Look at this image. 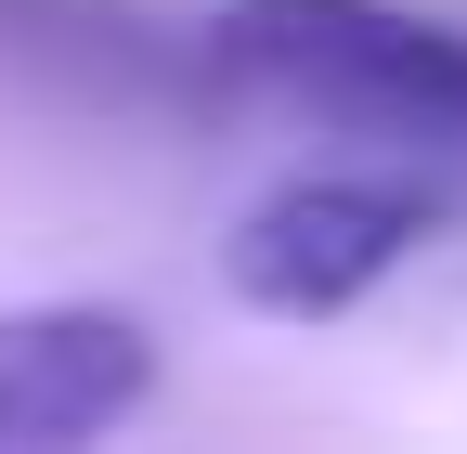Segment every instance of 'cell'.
Segmentation results:
<instances>
[{
    "instance_id": "1",
    "label": "cell",
    "mask_w": 467,
    "mask_h": 454,
    "mask_svg": "<svg viewBox=\"0 0 467 454\" xmlns=\"http://www.w3.org/2000/svg\"><path fill=\"white\" fill-rule=\"evenodd\" d=\"M208 52L285 118L467 156V26L416 14V0H221Z\"/></svg>"
},
{
    "instance_id": "2",
    "label": "cell",
    "mask_w": 467,
    "mask_h": 454,
    "mask_svg": "<svg viewBox=\"0 0 467 454\" xmlns=\"http://www.w3.org/2000/svg\"><path fill=\"white\" fill-rule=\"evenodd\" d=\"M441 234V195L402 182V169H299V182H273L247 221H234V299L273 312V325H337L364 312L402 260Z\"/></svg>"
},
{
    "instance_id": "3",
    "label": "cell",
    "mask_w": 467,
    "mask_h": 454,
    "mask_svg": "<svg viewBox=\"0 0 467 454\" xmlns=\"http://www.w3.org/2000/svg\"><path fill=\"white\" fill-rule=\"evenodd\" d=\"M156 337L104 299H39L0 312V454H78L117 416H143Z\"/></svg>"
}]
</instances>
